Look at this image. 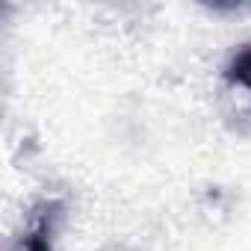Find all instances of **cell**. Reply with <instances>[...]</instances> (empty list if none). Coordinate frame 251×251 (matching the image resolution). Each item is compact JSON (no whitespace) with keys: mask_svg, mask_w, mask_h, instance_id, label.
<instances>
[{"mask_svg":"<svg viewBox=\"0 0 251 251\" xmlns=\"http://www.w3.org/2000/svg\"><path fill=\"white\" fill-rule=\"evenodd\" d=\"M65 213V201L50 198V201H39L30 210L27 227L18 239V251H50L53 248V233L62 222Z\"/></svg>","mask_w":251,"mask_h":251,"instance_id":"1","label":"cell"},{"mask_svg":"<svg viewBox=\"0 0 251 251\" xmlns=\"http://www.w3.org/2000/svg\"><path fill=\"white\" fill-rule=\"evenodd\" d=\"M225 80L251 92V42L239 45V48L230 53V59H227V65H225Z\"/></svg>","mask_w":251,"mask_h":251,"instance_id":"2","label":"cell"}]
</instances>
